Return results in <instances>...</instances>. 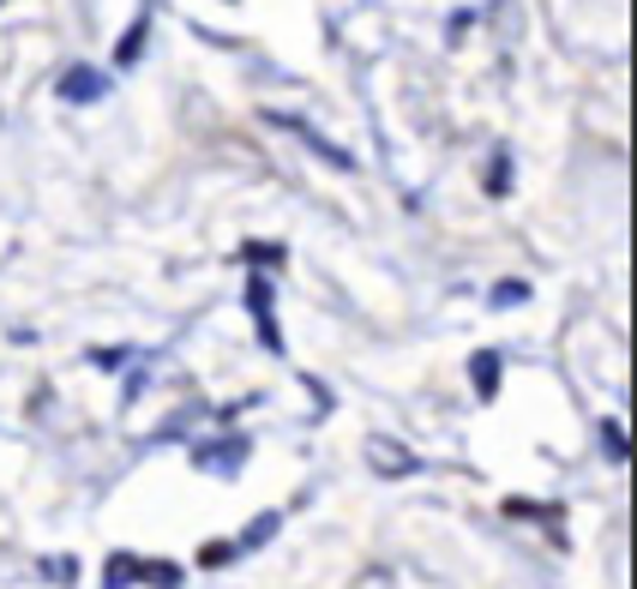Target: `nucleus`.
<instances>
[{
	"label": "nucleus",
	"mask_w": 637,
	"mask_h": 589,
	"mask_svg": "<svg viewBox=\"0 0 637 589\" xmlns=\"http://www.w3.org/2000/svg\"><path fill=\"white\" fill-rule=\"evenodd\" d=\"M469 380H475V397H482V404H494V397H499V380H506V361H499V349H475V355H469Z\"/></svg>",
	"instance_id": "39448f33"
},
{
	"label": "nucleus",
	"mask_w": 637,
	"mask_h": 589,
	"mask_svg": "<svg viewBox=\"0 0 637 589\" xmlns=\"http://www.w3.org/2000/svg\"><path fill=\"white\" fill-rule=\"evenodd\" d=\"M277 524H283V511H265V517H253V524L241 529V541H234V553H247V548H265V541L277 536Z\"/></svg>",
	"instance_id": "6e6552de"
},
{
	"label": "nucleus",
	"mask_w": 637,
	"mask_h": 589,
	"mask_svg": "<svg viewBox=\"0 0 637 589\" xmlns=\"http://www.w3.org/2000/svg\"><path fill=\"white\" fill-rule=\"evenodd\" d=\"M482 187H487L494 199H506V193H511V157H506V151H499V157L487 163V181H482Z\"/></svg>",
	"instance_id": "9b49d317"
},
{
	"label": "nucleus",
	"mask_w": 637,
	"mask_h": 589,
	"mask_svg": "<svg viewBox=\"0 0 637 589\" xmlns=\"http://www.w3.org/2000/svg\"><path fill=\"white\" fill-rule=\"evenodd\" d=\"M91 361H97V367H109V373H115V367H127V349H97Z\"/></svg>",
	"instance_id": "f3484780"
},
{
	"label": "nucleus",
	"mask_w": 637,
	"mask_h": 589,
	"mask_svg": "<svg viewBox=\"0 0 637 589\" xmlns=\"http://www.w3.org/2000/svg\"><path fill=\"white\" fill-rule=\"evenodd\" d=\"M487 302H494V307H518V302H530V283H494Z\"/></svg>",
	"instance_id": "ddd939ff"
},
{
	"label": "nucleus",
	"mask_w": 637,
	"mask_h": 589,
	"mask_svg": "<svg viewBox=\"0 0 637 589\" xmlns=\"http://www.w3.org/2000/svg\"><path fill=\"white\" fill-rule=\"evenodd\" d=\"M241 458H247V439H241V433L193 446V463H199V470H222V475H234V470H241Z\"/></svg>",
	"instance_id": "20e7f679"
},
{
	"label": "nucleus",
	"mask_w": 637,
	"mask_h": 589,
	"mask_svg": "<svg viewBox=\"0 0 637 589\" xmlns=\"http://www.w3.org/2000/svg\"><path fill=\"white\" fill-rule=\"evenodd\" d=\"M139 553H109V565H103V589H132L139 584Z\"/></svg>",
	"instance_id": "0eeeda50"
},
{
	"label": "nucleus",
	"mask_w": 637,
	"mask_h": 589,
	"mask_svg": "<svg viewBox=\"0 0 637 589\" xmlns=\"http://www.w3.org/2000/svg\"><path fill=\"white\" fill-rule=\"evenodd\" d=\"M42 577H54V584H73L78 577V560L66 553V560H42Z\"/></svg>",
	"instance_id": "2eb2a0df"
},
{
	"label": "nucleus",
	"mask_w": 637,
	"mask_h": 589,
	"mask_svg": "<svg viewBox=\"0 0 637 589\" xmlns=\"http://www.w3.org/2000/svg\"><path fill=\"white\" fill-rule=\"evenodd\" d=\"M139 577L151 589H181V565H169V560H163V565H139Z\"/></svg>",
	"instance_id": "f8f14e48"
},
{
	"label": "nucleus",
	"mask_w": 637,
	"mask_h": 589,
	"mask_svg": "<svg viewBox=\"0 0 637 589\" xmlns=\"http://www.w3.org/2000/svg\"><path fill=\"white\" fill-rule=\"evenodd\" d=\"M265 120H271V127H283V132H295V139L307 144L313 157H326L337 175H355V157H349V151H343V144H331L319 127H307V120H301V115H277V108H271V115H265Z\"/></svg>",
	"instance_id": "f257e3e1"
},
{
	"label": "nucleus",
	"mask_w": 637,
	"mask_h": 589,
	"mask_svg": "<svg viewBox=\"0 0 637 589\" xmlns=\"http://www.w3.org/2000/svg\"><path fill=\"white\" fill-rule=\"evenodd\" d=\"M241 259H247V265H277V259H283V247H277V241H265V247L253 241V247L241 253Z\"/></svg>",
	"instance_id": "dca6fc26"
},
{
	"label": "nucleus",
	"mask_w": 637,
	"mask_h": 589,
	"mask_svg": "<svg viewBox=\"0 0 637 589\" xmlns=\"http://www.w3.org/2000/svg\"><path fill=\"white\" fill-rule=\"evenodd\" d=\"M247 313H253V325H259L265 349L283 355V331H277V313H271V277H259V271H253V283H247Z\"/></svg>",
	"instance_id": "f03ea898"
},
{
	"label": "nucleus",
	"mask_w": 637,
	"mask_h": 589,
	"mask_svg": "<svg viewBox=\"0 0 637 589\" xmlns=\"http://www.w3.org/2000/svg\"><path fill=\"white\" fill-rule=\"evenodd\" d=\"M469 25H475V13H457V18H451V25H445V37H451V42H457V37H463V30H469Z\"/></svg>",
	"instance_id": "a211bd4d"
},
{
	"label": "nucleus",
	"mask_w": 637,
	"mask_h": 589,
	"mask_svg": "<svg viewBox=\"0 0 637 589\" xmlns=\"http://www.w3.org/2000/svg\"><path fill=\"white\" fill-rule=\"evenodd\" d=\"M367 458H373L379 475H416L421 470L416 451H409V446H391V439H373V446H367Z\"/></svg>",
	"instance_id": "423d86ee"
},
{
	"label": "nucleus",
	"mask_w": 637,
	"mask_h": 589,
	"mask_svg": "<svg viewBox=\"0 0 637 589\" xmlns=\"http://www.w3.org/2000/svg\"><path fill=\"white\" fill-rule=\"evenodd\" d=\"M109 97V73L97 66H66L61 73V103H103Z\"/></svg>",
	"instance_id": "7ed1b4c3"
},
{
	"label": "nucleus",
	"mask_w": 637,
	"mask_h": 589,
	"mask_svg": "<svg viewBox=\"0 0 637 589\" xmlns=\"http://www.w3.org/2000/svg\"><path fill=\"white\" fill-rule=\"evenodd\" d=\"M234 560V541H205V548H199V565H205V572H211V565H229Z\"/></svg>",
	"instance_id": "4468645a"
},
{
	"label": "nucleus",
	"mask_w": 637,
	"mask_h": 589,
	"mask_svg": "<svg viewBox=\"0 0 637 589\" xmlns=\"http://www.w3.org/2000/svg\"><path fill=\"white\" fill-rule=\"evenodd\" d=\"M601 451H608V463H625V458H632V446H625V427H620V421H601Z\"/></svg>",
	"instance_id": "9d476101"
},
{
	"label": "nucleus",
	"mask_w": 637,
	"mask_h": 589,
	"mask_svg": "<svg viewBox=\"0 0 637 589\" xmlns=\"http://www.w3.org/2000/svg\"><path fill=\"white\" fill-rule=\"evenodd\" d=\"M0 7H7V0H0Z\"/></svg>",
	"instance_id": "6ab92c4d"
},
{
	"label": "nucleus",
	"mask_w": 637,
	"mask_h": 589,
	"mask_svg": "<svg viewBox=\"0 0 637 589\" xmlns=\"http://www.w3.org/2000/svg\"><path fill=\"white\" fill-rule=\"evenodd\" d=\"M144 30H151V18H132V25H127V37H120V49H115V66H132V61H139V49H144Z\"/></svg>",
	"instance_id": "1a4fd4ad"
}]
</instances>
